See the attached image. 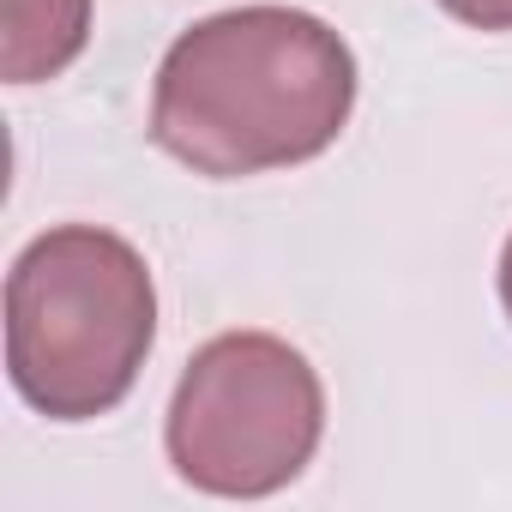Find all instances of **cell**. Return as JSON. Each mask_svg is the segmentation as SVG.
Returning <instances> with one entry per match:
<instances>
[{
	"label": "cell",
	"mask_w": 512,
	"mask_h": 512,
	"mask_svg": "<svg viewBox=\"0 0 512 512\" xmlns=\"http://www.w3.org/2000/svg\"><path fill=\"white\" fill-rule=\"evenodd\" d=\"M440 7L470 31H512V0H440Z\"/></svg>",
	"instance_id": "5"
},
{
	"label": "cell",
	"mask_w": 512,
	"mask_h": 512,
	"mask_svg": "<svg viewBox=\"0 0 512 512\" xmlns=\"http://www.w3.org/2000/svg\"><path fill=\"white\" fill-rule=\"evenodd\" d=\"M157 338L145 253L97 223L37 235L7 278V374L49 422L109 416Z\"/></svg>",
	"instance_id": "2"
},
{
	"label": "cell",
	"mask_w": 512,
	"mask_h": 512,
	"mask_svg": "<svg viewBox=\"0 0 512 512\" xmlns=\"http://www.w3.org/2000/svg\"><path fill=\"white\" fill-rule=\"evenodd\" d=\"M356 109L350 43L296 7H229L181 31L151 85V139L211 181L314 163Z\"/></svg>",
	"instance_id": "1"
},
{
	"label": "cell",
	"mask_w": 512,
	"mask_h": 512,
	"mask_svg": "<svg viewBox=\"0 0 512 512\" xmlns=\"http://www.w3.org/2000/svg\"><path fill=\"white\" fill-rule=\"evenodd\" d=\"M326 434V386L314 362L272 332L211 338L169 398V464L217 500H266L290 488Z\"/></svg>",
	"instance_id": "3"
},
{
	"label": "cell",
	"mask_w": 512,
	"mask_h": 512,
	"mask_svg": "<svg viewBox=\"0 0 512 512\" xmlns=\"http://www.w3.org/2000/svg\"><path fill=\"white\" fill-rule=\"evenodd\" d=\"M0 31V73L13 85L61 79L91 43V0H7Z\"/></svg>",
	"instance_id": "4"
},
{
	"label": "cell",
	"mask_w": 512,
	"mask_h": 512,
	"mask_svg": "<svg viewBox=\"0 0 512 512\" xmlns=\"http://www.w3.org/2000/svg\"><path fill=\"white\" fill-rule=\"evenodd\" d=\"M500 308L512 320V235H506V253H500Z\"/></svg>",
	"instance_id": "6"
}]
</instances>
